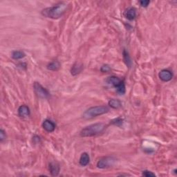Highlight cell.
I'll use <instances>...</instances> for the list:
<instances>
[{
	"label": "cell",
	"instance_id": "obj_1",
	"mask_svg": "<svg viewBox=\"0 0 177 177\" xmlns=\"http://www.w3.org/2000/svg\"><path fill=\"white\" fill-rule=\"evenodd\" d=\"M68 4L65 2H60L52 7L46 8L42 11V15L44 17L51 19H59L66 11Z\"/></svg>",
	"mask_w": 177,
	"mask_h": 177
},
{
	"label": "cell",
	"instance_id": "obj_2",
	"mask_svg": "<svg viewBox=\"0 0 177 177\" xmlns=\"http://www.w3.org/2000/svg\"><path fill=\"white\" fill-rule=\"evenodd\" d=\"M106 128L105 124L103 123H98L92 124L91 125L86 127L80 131V136L82 137H91L98 135L103 133Z\"/></svg>",
	"mask_w": 177,
	"mask_h": 177
},
{
	"label": "cell",
	"instance_id": "obj_3",
	"mask_svg": "<svg viewBox=\"0 0 177 177\" xmlns=\"http://www.w3.org/2000/svg\"><path fill=\"white\" fill-rule=\"evenodd\" d=\"M109 109L107 106H95L87 109L83 114V118L85 119H91L98 116L103 115L109 112Z\"/></svg>",
	"mask_w": 177,
	"mask_h": 177
},
{
	"label": "cell",
	"instance_id": "obj_4",
	"mask_svg": "<svg viewBox=\"0 0 177 177\" xmlns=\"http://www.w3.org/2000/svg\"><path fill=\"white\" fill-rule=\"evenodd\" d=\"M116 158L112 156H107L100 159L97 163V167L100 169H105L110 168L114 165L116 162Z\"/></svg>",
	"mask_w": 177,
	"mask_h": 177
},
{
	"label": "cell",
	"instance_id": "obj_5",
	"mask_svg": "<svg viewBox=\"0 0 177 177\" xmlns=\"http://www.w3.org/2000/svg\"><path fill=\"white\" fill-rule=\"evenodd\" d=\"M35 93L37 96L41 98H48L50 94L49 91L42 87L39 83H35L33 85Z\"/></svg>",
	"mask_w": 177,
	"mask_h": 177
},
{
	"label": "cell",
	"instance_id": "obj_6",
	"mask_svg": "<svg viewBox=\"0 0 177 177\" xmlns=\"http://www.w3.org/2000/svg\"><path fill=\"white\" fill-rule=\"evenodd\" d=\"M159 78L163 82H169L173 78V73L170 71L168 69H163L161 71L158 73Z\"/></svg>",
	"mask_w": 177,
	"mask_h": 177
},
{
	"label": "cell",
	"instance_id": "obj_7",
	"mask_svg": "<svg viewBox=\"0 0 177 177\" xmlns=\"http://www.w3.org/2000/svg\"><path fill=\"white\" fill-rule=\"evenodd\" d=\"M18 114L22 118H28L31 115V111L28 106L22 105L18 109Z\"/></svg>",
	"mask_w": 177,
	"mask_h": 177
},
{
	"label": "cell",
	"instance_id": "obj_8",
	"mask_svg": "<svg viewBox=\"0 0 177 177\" xmlns=\"http://www.w3.org/2000/svg\"><path fill=\"white\" fill-rule=\"evenodd\" d=\"M42 127H43L44 130H46L47 132H49V133L53 132L55 130V129H56V124H55L54 123H53L51 121H50V120L48 119L45 120V121L43 122V123H42Z\"/></svg>",
	"mask_w": 177,
	"mask_h": 177
},
{
	"label": "cell",
	"instance_id": "obj_9",
	"mask_svg": "<svg viewBox=\"0 0 177 177\" xmlns=\"http://www.w3.org/2000/svg\"><path fill=\"white\" fill-rule=\"evenodd\" d=\"M123 81H122L121 79L116 76L109 77V78L107 79V83L109 84H111V85L114 87L116 89L120 85V84L123 83Z\"/></svg>",
	"mask_w": 177,
	"mask_h": 177
},
{
	"label": "cell",
	"instance_id": "obj_10",
	"mask_svg": "<svg viewBox=\"0 0 177 177\" xmlns=\"http://www.w3.org/2000/svg\"><path fill=\"white\" fill-rule=\"evenodd\" d=\"M60 165L57 163H51L49 164V170L51 175L53 176H58L60 172Z\"/></svg>",
	"mask_w": 177,
	"mask_h": 177
},
{
	"label": "cell",
	"instance_id": "obj_11",
	"mask_svg": "<svg viewBox=\"0 0 177 177\" xmlns=\"http://www.w3.org/2000/svg\"><path fill=\"white\" fill-rule=\"evenodd\" d=\"M124 16L129 20H134L136 17V11L134 8H129L124 12Z\"/></svg>",
	"mask_w": 177,
	"mask_h": 177
},
{
	"label": "cell",
	"instance_id": "obj_12",
	"mask_svg": "<svg viewBox=\"0 0 177 177\" xmlns=\"http://www.w3.org/2000/svg\"><path fill=\"white\" fill-rule=\"evenodd\" d=\"M80 165L82 166H87L90 162V157L87 153L84 152L81 154L80 158Z\"/></svg>",
	"mask_w": 177,
	"mask_h": 177
},
{
	"label": "cell",
	"instance_id": "obj_13",
	"mask_svg": "<svg viewBox=\"0 0 177 177\" xmlns=\"http://www.w3.org/2000/svg\"><path fill=\"white\" fill-rule=\"evenodd\" d=\"M83 64H80V63H76L74 64L73 66H72L71 70V73L73 76H76L78 73H80L83 70Z\"/></svg>",
	"mask_w": 177,
	"mask_h": 177
},
{
	"label": "cell",
	"instance_id": "obj_14",
	"mask_svg": "<svg viewBox=\"0 0 177 177\" xmlns=\"http://www.w3.org/2000/svg\"><path fill=\"white\" fill-rule=\"evenodd\" d=\"M60 68V64L58 61H53L49 63L48 65H47V69L50 71H58Z\"/></svg>",
	"mask_w": 177,
	"mask_h": 177
},
{
	"label": "cell",
	"instance_id": "obj_15",
	"mask_svg": "<svg viewBox=\"0 0 177 177\" xmlns=\"http://www.w3.org/2000/svg\"><path fill=\"white\" fill-rule=\"evenodd\" d=\"M109 107H111V108L113 109H119L120 107H121L122 106V103L119 100L117 99H111L109 101Z\"/></svg>",
	"mask_w": 177,
	"mask_h": 177
},
{
	"label": "cell",
	"instance_id": "obj_16",
	"mask_svg": "<svg viewBox=\"0 0 177 177\" xmlns=\"http://www.w3.org/2000/svg\"><path fill=\"white\" fill-rule=\"evenodd\" d=\"M25 56H26V54L22 51H15L12 53V58L14 60L22 59L24 58Z\"/></svg>",
	"mask_w": 177,
	"mask_h": 177
},
{
	"label": "cell",
	"instance_id": "obj_17",
	"mask_svg": "<svg viewBox=\"0 0 177 177\" xmlns=\"http://www.w3.org/2000/svg\"><path fill=\"white\" fill-rule=\"evenodd\" d=\"M123 59H124V61L125 62V64H127V66L130 67L131 66V60L130 58V56H129V53L128 52L126 51L125 49L123 51Z\"/></svg>",
	"mask_w": 177,
	"mask_h": 177
},
{
	"label": "cell",
	"instance_id": "obj_18",
	"mask_svg": "<svg viewBox=\"0 0 177 177\" xmlns=\"http://www.w3.org/2000/svg\"><path fill=\"white\" fill-rule=\"evenodd\" d=\"M116 91L119 94L123 95L125 94V85H124V82H123L120 85L116 88Z\"/></svg>",
	"mask_w": 177,
	"mask_h": 177
},
{
	"label": "cell",
	"instance_id": "obj_19",
	"mask_svg": "<svg viewBox=\"0 0 177 177\" xmlns=\"http://www.w3.org/2000/svg\"><path fill=\"white\" fill-rule=\"evenodd\" d=\"M111 123L117 126H121V124H123V119H122L121 118H118L115 120H114V121H112Z\"/></svg>",
	"mask_w": 177,
	"mask_h": 177
},
{
	"label": "cell",
	"instance_id": "obj_20",
	"mask_svg": "<svg viewBox=\"0 0 177 177\" xmlns=\"http://www.w3.org/2000/svg\"><path fill=\"white\" fill-rule=\"evenodd\" d=\"M100 71L103 73H107V72H109L111 71V67L109 66L108 64H104L100 68Z\"/></svg>",
	"mask_w": 177,
	"mask_h": 177
},
{
	"label": "cell",
	"instance_id": "obj_21",
	"mask_svg": "<svg viewBox=\"0 0 177 177\" xmlns=\"http://www.w3.org/2000/svg\"><path fill=\"white\" fill-rule=\"evenodd\" d=\"M142 175L144 176H147V177H149V176H156L155 174H154L153 172H151L150 171L148 170H145L142 173Z\"/></svg>",
	"mask_w": 177,
	"mask_h": 177
},
{
	"label": "cell",
	"instance_id": "obj_22",
	"mask_svg": "<svg viewBox=\"0 0 177 177\" xmlns=\"http://www.w3.org/2000/svg\"><path fill=\"white\" fill-rule=\"evenodd\" d=\"M6 138V135L3 129H0V141L2 142Z\"/></svg>",
	"mask_w": 177,
	"mask_h": 177
},
{
	"label": "cell",
	"instance_id": "obj_23",
	"mask_svg": "<svg viewBox=\"0 0 177 177\" xmlns=\"http://www.w3.org/2000/svg\"><path fill=\"white\" fill-rule=\"evenodd\" d=\"M150 3V2L148 1V0H143V1L140 2V4L142 7H144V8H146V7L148 6V5Z\"/></svg>",
	"mask_w": 177,
	"mask_h": 177
}]
</instances>
